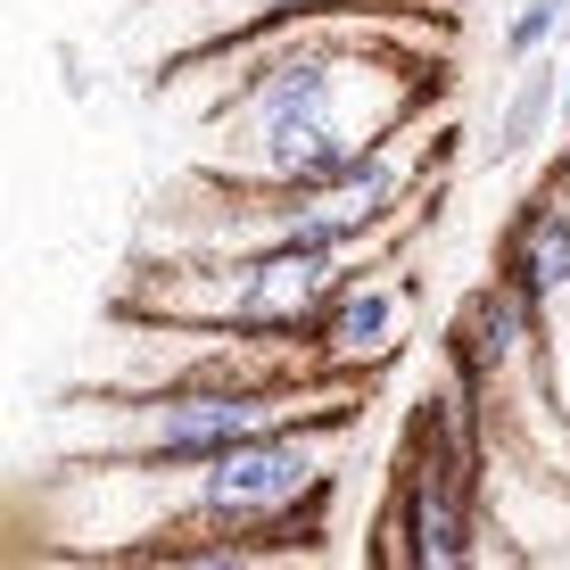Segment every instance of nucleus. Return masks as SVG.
Wrapping results in <instances>:
<instances>
[{"mask_svg":"<svg viewBox=\"0 0 570 570\" xmlns=\"http://www.w3.org/2000/svg\"><path fill=\"white\" fill-rule=\"evenodd\" d=\"M405 340H414V282H405L397 248H372V257L340 282L331 314L314 323V356H323L331 372L381 381V364H397Z\"/></svg>","mask_w":570,"mask_h":570,"instance_id":"9","label":"nucleus"},{"mask_svg":"<svg viewBox=\"0 0 570 570\" xmlns=\"http://www.w3.org/2000/svg\"><path fill=\"white\" fill-rule=\"evenodd\" d=\"M439 347H446V372L488 405V422H497V430L513 422L521 405H554L562 397L546 323H538V306H529L504 273H488V282L463 289L455 314H446V331H439Z\"/></svg>","mask_w":570,"mask_h":570,"instance_id":"6","label":"nucleus"},{"mask_svg":"<svg viewBox=\"0 0 570 570\" xmlns=\"http://www.w3.org/2000/svg\"><path fill=\"white\" fill-rule=\"evenodd\" d=\"M364 372H174V381H75L50 405V463H199L289 422H364Z\"/></svg>","mask_w":570,"mask_h":570,"instance_id":"2","label":"nucleus"},{"mask_svg":"<svg viewBox=\"0 0 570 570\" xmlns=\"http://www.w3.org/2000/svg\"><path fill=\"white\" fill-rule=\"evenodd\" d=\"M372 248H306V240H174L132 273V306L149 323L232 331V340H298L331 314L340 282Z\"/></svg>","mask_w":570,"mask_h":570,"instance_id":"4","label":"nucleus"},{"mask_svg":"<svg viewBox=\"0 0 570 570\" xmlns=\"http://www.w3.org/2000/svg\"><path fill=\"white\" fill-rule=\"evenodd\" d=\"M562 132H570V58H562Z\"/></svg>","mask_w":570,"mask_h":570,"instance_id":"12","label":"nucleus"},{"mask_svg":"<svg viewBox=\"0 0 570 570\" xmlns=\"http://www.w3.org/2000/svg\"><path fill=\"white\" fill-rule=\"evenodd\" d=\"M562 26H570V9H562V0H521V9L504 17V42H497V58H504V67H529V58L554 42Z\"/></svg>","mask_w":570,"mask_h":570,"instance_id":"11","label":"nucleus"},{"mask_svg":"<svg viewBox=\"0 0 570 570\" xmlns=\"http://www.w3.org/2000/svg\"><path fill=\"white\" fill-rule=\"evenodd\" d=\"M488 405L446 372L439 389H422L405 405L397 471H389V529L372 538V554L414 562V570H455L488 546Z\"/></svg>","mask_w":570,"mask_h":570,"instance_id":"5","label":"nucleus"},{"mask_svg":"<svg viewBox=\"0 0 570 570\" xmlns=\"http://www.w3.org/2000/svg\"><path fill=\"white\" fill-rule=\"evenodd\" d=\"M497 273L538 306L546 347H554V372L570 381V157H554V166L521 190V207L504 215Z\"/></svg>","mask_w":570,"mask_h":570,"instance_id":"7","label":"nucleus"},{"mask_svg":"<svg viewBox=\"0 0 570 570\" xmlns=\"http://www.w3.org/2000/svg\"><path fill=\"white\" fill-rule=\"evenodd\" d=\"M356 9L446 17V0H132V26L149 33L157 67H174V58L232 50V42H248V33H282V26H306V17H356Z\"/></svg>","mask_w":570,"mask_h":570,"instance_id":"8","label":"nucleus"},{"mask_svg":"<svg viewBox=\"0 0 570 570\" xmlns=\"http://www.w3.org/2000/svg\"><path fill=\"white\" fill-rule=\"evenodd\" d=\"M562 125V67L554 58H529V67H513V83H504V108H497V141H488V157H538V141Z\"/></svg>","mask_w":570,"mask_h":570,"instance_id":"10","label":"nucleus"},{"mask_svg":"<svg viewBox=\"0 0 570 570\" xmlns=\"http://www.w3.org/2000/svg\"><path fill=\"white\" fill-rule=\"evenodd\" d=\"M347 430L356 422H289L265 439H240L199 463H125L149 488V513H132L116 554H174V562H224V554H289L314 546V521L340 497Z\"/></svg>","mask_w":570,"mask_h":570,"instance_id":"3","label":"nucleus"},{"mask_svg":"<svg viewBox=\"0 0 570 570\" xmlns=\"http://www.w3.org/2000/svg\"><path fill=\"white\" fill-rule=\"evenodd\" d=\"M562 157H570V149H562Z\"/></svg>","mask_w":570,"mask_h":570,"instance_id":"13","label":"nucleus"},{"mask_svg":"<svg viewBox=\"0 0 570 570\" xmlns=\"http://www.w3.org/2000/svg\"><path fill=\"white\" fill-rule=\"evenodd\" d=\"M446 33L455 17L422 9L306 17L207 58H174L149 75V91L224 75V91L199 108L207 149L190 174L232 199H289L446 108Z\"/></svg>","mask_w":570,"mask_h":570,"instance_id":"1","label":"nucleus"}]
</instances>
